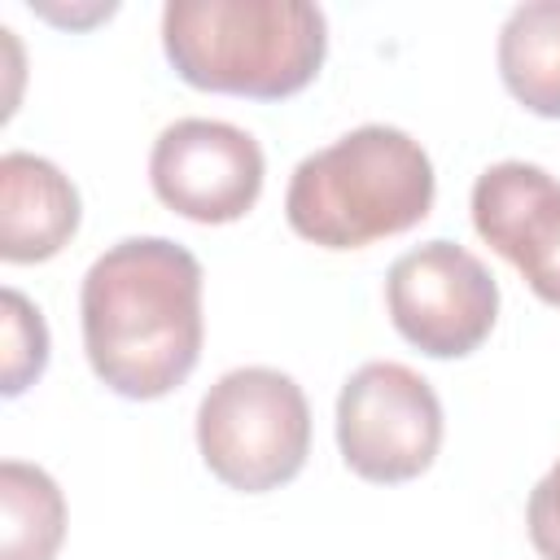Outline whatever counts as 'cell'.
Listing matches in <instances>:
<instances>
[{
	"instance_id": "4",
	"label": "cell",
	"mask_w": 560,
	"mask_h": 560,
	"mask_svg": "<svg viewBox=\"0 0 560 560\" xmlns=\"http://www.w3.org/2000/svg\"><path fill=\"white\" fill-rule=\"evenodd\" d=\"M197 446L206 468L241 494L293 481L311 451L302 385L276 368H236L219 376L197 407Z\"/></svg>"
},
{
	"instance_id": "11",
	"label": "cell",
	"mask_w": 560,
	"mask_h": 560,
	"mask_svg": "<svg viewBox=\"0 0 560 560\" xmlns=\"http://www.w3.org/2000/svg\"><path fill=\"white\" fill-rule=\"evenodd\" d=\"M66 534L57 481L22 459L0 464V560H52Z\"/></svg>"
},
{
	"instance_id": "7",
	"label": "cell",
	"mask_w": 560,
	"mask_h": 560,
	"mask_svg": "<svg viewBox=\"0 0 560 560\" xmlns=\"http://www.w3.org/2000/svg\"><path fill=\"white\" fill-rule=\"evenodd\" d=\"M149 179L162 206L192 223H232L262 192V149L249 131L219 118L171 122L153 153Z\"/></svg>"
},
{
	"instance_id": "9",
	"label": "cell",
	"mask_w": 560,
	"mask_h": 560,
	"mask_svg": "<svg viewBox=\"0 0 560 560\" xmlns=\"http://www.w3.org/2000/svg\"><path fill=\"white\" fill-rule=\"evenodd\" d=\"M79 232L74 184L35 153L0 158V258L44 262Z\"/></svg>"
},
{
	"instance_id": "6",
	"label": "cell",
	"mask_w": 560,
	"mask_h": 560,
	"mask_svg": "<svg viewBox=\"0 0 560 560\" xmlns=\"http://www.w3.org/2000/svg\"><path fill=\"white\" fill-rule=\"evenodd\" d=\"M394 328L433 359L472 354L499 315V284L477 254L455 241L407 249L385 280Z\"/></svg>"
},
{
	"instance_id": "1",
	"label": "cell",
	"mask_w": 560,
	"mask_h": 560,
	"mask_svg": "<svg viewBox=\"0 0 560 560\" xmlns=\"http://www.w3.org/2000/svg\"><path fill=\"white\" fill-rule=\"evenodd\" d=\"M92 372L122 398H162L201 354V262L166 236L109 245L79 293Z\"/></svg>"
},
{
	"instance_id": "8",
	"label": "cell",
	"mask_w": 560,
	"mask_h": 560,
	"mask_svg": "<svg viewBox=\"0 0 560 560\" xmlns=\"http://www.w3.org/2000/svg\"><path fill=\"white\" fill-rule=\"evenodd\" d=\"M472 228L525 284L560 306V184L534 162H499L472 184Z\"/></svg>"
},
{
	"instance_id": "10",
	"label": "cell",
	"mask_w": 560,
	"mask_h": 560,
	"mask_svg": "<svg viewBox=\"0 0 560 560\" xmlns=\"http://www.w3.org/2000/svg\"><path fill=\"white\" fill-rule=\"evenodd\" d=\"M499 74L525 109L560 118V0H534L508 13L499 31Z\"/></svg>"
},
{
	"instance_id": "13",
	"label": "cell",
	"mask_w": 560,
	"mask_h": 560,
	"mask_svg": "<svg viewBox=\"0 0 560 560\" xmlns=\"http://www.w3.org/2000/svg\"><path fill=\"white\" fill-rule=\"evenodd\" d=\"M529 542L542 560H560V459L529 494Z\"/></svg>"
},
{
	"instance_id": "5",
	"label": "cell",
	"mask_w": 560,
	"mask_h": 560,
	"mask_svg": "<svg viewBox=\"0 0 560 560\" xmlns=\"http://www.w3.org/2000/svg\"><path fill=\"white\" fill-rule=\"evenodd\" d=\"M337 446L363 481L398 486L420 477L442 446V402L407 363H363L337 398Z\"/></svg>"
},
{
	"instance_id": "3",
	"label": "cell",
	"mask_w": 560,
	"mask_h": 560,
	"mask_svg": "<svg viewBox=\"0 0 560 560\" xmlns=\"http://www.w3.org/2000/svg\"><path fill=\"white\" fill-rule=\"evenodd\" d=\"M433 162L398 127L368 122L298 162L284 214L302 241L363 249L416 228L433 210Z\"/></svg>"
},
{
	"instance_id": "2",
	"label": "cell",
	"mask_w": 560,
	"mask_h": 560,
	"mask_svg": "<svg viewBox=\"0 0 560 560\" xmlns=\"http://www.w3.org/2000/svg\"><path fill=\"white\" fill-rule=\"evenodd\" d=\"M162 48L201 92L280 101L319 74L328 22L306 0H171Z\"/></svg>"
},
{
	"instance_id": "12",
	"label": "cell",
	"mask_w": 560,
	"mask_h": 560,
	"mask_svg": "<svg viewBox=\"0 0 560 560\" xmlns=\"http://www.w3.org/2000/svg\"><path fill=\"white\" fill-rule=\"evenodd\" d=\"M0 328H4V350H0V389L18 398L31 381H39L48 363V324L39 306H31L18 289L0 293Z\"/></svg>"
}]
</instances>
